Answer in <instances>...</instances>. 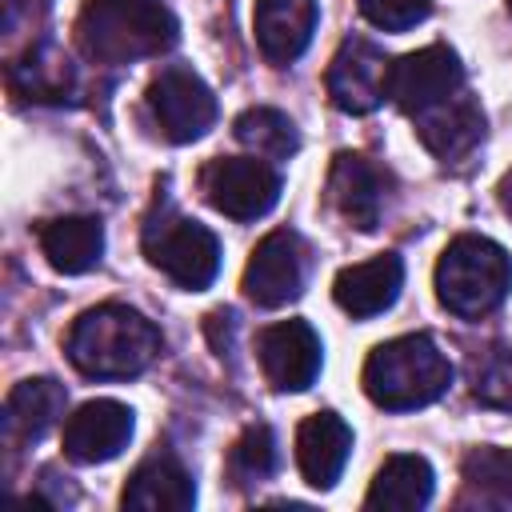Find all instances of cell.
<instances>
[{
    "label": "cell",
    "instance_id": "cell-7",
    "mask_svg": "<svg viewBox=\"0 0 512 512\" xmlns=\"http://www.w3.org/2000/svg\"><path fill=\"white\" fill-rule=\"evenodd\" d=\"M148 112L172 144H192L216 124V96L192 68H164L148 84Z\"/></svg>",
    "mask_w": 512,
    "mask_h": 512
},
{
    "label": "cell",
    "instance_id": "cell-8",
    "mask_svg": "<svg viewBox=\"0 0 512 512\" xmlns=\"http://www.w3.org/2000/svg\"><path fill=\"white\" fill-rule=\"evenodd\" d=\"M324 84H328V100L340 112L364 116L392 96V60L372 40L352 36L336 48Z\"/></svg>",
    "mask_w": 512,
    "mask_h": 512
},
{
    "label": "cell",
    "instance_id": "cell-12",
    "mask_svg": "<svg viewBox=\"0 0 512 512\" xmlns=\"http://www.w3.org/2000/svg\"><path fill=\"white\" fill-rule=\"evenodd\" d=\"M328 200L352 228L372 232L380 224V212L388 200V172L380 164H372L368 156L340 152L328 172Z\"/></svg>",
    "mask_w": 512,
    "mask_h": 512
},
{
    "label": "cell",
    "instance_id": "cell-13",
    "mask_svg": "<svg viewBox=\"0 0 512 512\" xmlns=\"http://www.w3.org/2000/svg\"><path fill=\"white\" fill-rule=\"evenodd\" d=\"M132 436V408L120 400H88L64 424V456L76 464H104L124 452Z\"/></svg>",
    "mask_w": 512,
    "mask_h": 512
},
{
    "label": "cell",
    "instance_id": "cell-21",
    "mask_svg": "<svg viewBox=\"0 0 512 512\" xmlns=\"http://www.w3.org/2000/svg\"><path fill=\"white\" fill-rule=\"evenodd\" d=\"M8 88L20 100H36V104H60L72 96L76 88V72L68 64L64 52H56L52 44H32L12 68H8Z\"/></svg>",
    "mask_w": 512,
    "mask_h": 512
},
{
    "label": "cell",
    "instance_id": "cell-24",
    "mask_svg": "<svg viewBox=\"0 0 512 512\" xmlns=\"http://www.w3.org/2000/svg\"><path fill=\"white\" fill-rule=\"evenodd\" d=\"M236 140L264 160H288L300 148V132L296 124L280 112V108H248L236 116Z\"/></svg>",
    "mask_w": 512,
    "mask_h": 512
},
{
    "label": "cell",
    "instance_id": "cell-26",
    "mask_svg": "<svg viewBox=\"0 0 512 512\" xmlns=\"http://www.w3.org/2000/svg\"><path fill=\"white\" fill-rule=\"evenodd\" d=\"M472 396L484 408L512 412V344H496L472 364Z\"/></svg>",
    "mask_w": 512,
    "mask_h": 512
},
{
    "label": "cell",
    "instance_id": "cell-6",
    "mask_svg": "<svg viewBox=\"0 0 512 512\" xmlns=\"http://www.w3.org/2000/svg\"><path fill=\"white\" fill-rule=\"evenodd\" d=\"M200 192L216 212L232 220H256L276 208L280 176L256 156H220L200 172Z\"/></svg>",
    "mask_w": 512,
    "mask_h": 512
},
{
    "label": "cell",
    "instance_id": "cell-14",
    "mask_svg": "<svg viewBox=\"0 0 512 512\" xmlns=\"http://www.w3.org/2000/svg\"><path fill=\"white\" fill-rule=\"evenodd\" d=\"M412 120H416V136L424 140V148L444 164L464 160L484 140V112L464 88L452 92L448 100L416 112Z\"/></svg>",
    "mask_w": 512,
    "mask_h": 512
},
{
    "label": "cell",
    "instance_id": "cell-4",
    "mask_svg": "<svg viewBox=\"0 0 512 512\" xmlns=\"http://www.w3.org/2000/svg\"><path fill=\"white\" fill-rule=\"evenodd\" d=\"M512 292V260L488 236H456L436 264V300L460 316L480 320Z\"/></svg>",
    "mask_w": 512,
    "mask_h": 512
},
{
    "label": "cell",
    "instance_id": "cell-15",
    "mask_svg": "<svg viewBox=\"0 0 512 512\" xmlns=\"http://www.w3.org/2000/svg\"><path fill=\"white\" fill-rule=\"evenodd\" d=\"M348 452H352V428L336 416V412H316L300 424L296 432V464H300V476L328 492L344 464H348Z\"/></svg>",
    "mask_w": 512,
    "mask_h": 512
},
{
    "label": "cell",
    "instance_id": "cell-23",
    "mask_svg": "<svg viewBox=\"0 0 512 512\" xmlns=\"http://www.w3.org/2000/svg\"><path fill=\"white\" fill-rule=\"evenodd\" d=\"M460 508H496L512 512V452L508 448H472L460 464Z\"/></svg>",
    "mask_w": 512,
    "mask_h": 512
},
{
    "label": "cell",
    "instance_id": "cell-9",
    "mask_svg": "<svg viewBox=\"0 0 512 512\" xmlns=\"http://www.w3.org/2000/svg\"><path fill=\"white\" fill-rule=\"evenodd\" d=\"M308 276V248L292 228L268 232L244 268V296L260 308H280L304 292Z\"/></svg>",
    "mask_w": 512,
    "mask_h": 512
},
{
    "label": "cell",
    "instance_id": "cell-2",
    "mask_svg": "<svg viewBox=\"0 0 512 512\" xmlns=\"http://www.w3.org/2000/svg\"><path fill=\"white\" fill-rule=\"evenodd\" d=\"M180 24L164 0H88L76 16V44L96 64H132L176 44Z\"/></svg>",
    "mask_w": 512,
    "mask_h": 512
},
{
    "label": "cell",
    "instance_id": "cell-28",
    "mask_svg": "<svg viewBox=\"0 0 512 512\" xmlns=\"http://www.w3.org/2000/svg\"><path fill=\"white\" fill-rule=\"evenodd\" d=\"M496 196H500V208H504V216H512V168L500 176V184H496Z\"/></svg>",
    "mask_w": 512,
    "mask_h": 512
},
{
    "label": "cell",
    "instance_id": "cell-10",
    "mask_svg": "<svg viewBox=\"0 0 512 512\" xmlns=\"http://www.w3.org/2000/svg\"><path fill=\"white\" fill-rule=\"evenodd\" d=\"M460 88H464V68L448 44H428L392 64V100L408 116L448 100Z\"/></svg>",
    "mask_w": 512,
    "mask_h": 512
},
{
    "label": "cell",
    "instance_id": "cell-5",
    "mask_svg": "<svg viewBox=\"0 0 512 512\" xmlns=\"http://www.w3.org/2000/svg\"><path fill=\"white\" fill-rule=\"evenodd\" d=\"M140 244H144L148 264L160 268L172 284H180L188 292L208 288L220 272V240L204 224H196L172 208H160L148 216Z\"/></svg>",
    "mask_w": 512,
    "mask_h": 512
},
{
    "label": "cell",
    "instance_id": "cell-18",
    "mask_svg": "<svg viewBox=\"0 0 512 512\" xmlns=\"http://www.w3.org/2000/svg\"><path fill=\"white\" fill-rule=\"evenodd\" d=\"M120 504L132 512H184L196 504V484L176 456L156 452L128 476Z\"/></svg>",
    "mask_w": 512,
    "mask_h": 512
},
{
    "label": "cell",
    "instance_id": "cell-11",
    "mask_svg": "<svg viewBox=\"0 0 512 512\" xmlns=\"http://www.w3.org/2000/svg\"><path fill=\"white\" fill-rule=\"evenodd\" d=\"M256 356L276 392H304L320 372V336L304 320H280L256 336Z\"/></svg>",
    "mask_w": 512,
    "mask_h": 512
},
{
    "label": "cell",
    "instance_id": "cell-20",
    "mask_svg": "<svg viewBox=\"0 0 512 512\" xmlns=\"http://www.w3.org/2000/svg\"><path fill=\"white\" fill-rule=\"evenodd\" d=\"M64 388L52 376H36V380H20L8 400H4V436L12 444H28L40 440L60 416H64Z\"/></svg>",
    "mask_w": 512,
    "mask_h": 512
},
{
    "label": "cell",
    "instance_id": "cell-17",
    "mask_svg": "<svg viewBox=\"0 0 512 512\" xmlns=\"http://www.w3.org/2000/svg\"><path fill=\"white\" fill-rule=\"evenodd\" d=\"M400 288H404V264H400V256L384 252V256H372L364 264L344 268L332 284V296L348 316L364 320V316H376V312L392 308Z\"/></svg>",
    "mask_w": 512,
    "mask_h": 512
},
{
    "label": "cell",
    "instance_id": "cell-22",
    "mask_svg": "<svg viewBox=\"0 0 512 512\" xmlns=\"http://www.w3.org/2000/svg\"><path fill=\"white\" fill-rule=\"evenodd\" d=\"M432 468L424 456H388L380 464V472L372 476V488L364 496V508L372 512H408V508H424L432 500Z\"/></svg>",
    "mask_w": 512,
    "mask_h": 512
},
{
    "label": "cell",
    "instance_id": "cell-27",
    "mask_svg": "<svg viewBox=\"0 0 512 512\" xmlns=\"http://www.w3.org/2000/svg\"><path fill=\"white\" fill-rule=\"evenodd\" d=\"M364 20L384 32H404L432 12V0H356Z\"/></svg>",
    "mask_w": 512,
    "mask_h": 512
},
{
    "label": "cell",
    "instance_id": "cell-25",
    "mask_svg": "<svg viewBox=\"0 0 512 512\" xmlns=\"http://www.w3.org/2000/svg\"><path fill=\"white\" fill-rule=\"evenodd\" d=\"M228 472L236 484L268 480L276 472V436L268 424H248L240 432V440L232 444V456H228Z\"/></svg>",
    "mask_w": 512,
    "mask_h": 512
},
{
    "label": "cell",
    "instance_id": "cell-16",
    "mask_svg": "<svg viewBox=\"0 0 512 512\" xmlns=\"http://www.w3.org/2000/svg\"><path fill=\"white\" fill-rule=\"evenodd\" d=\"M316 0H256V44L268 64L284 68L312 44Z\"/></svg>",
    "mask_w": 512,
    "mask_h": 512
},
{
    "label": "cell",
    "instance_id": "cell-19",
    "mask_svg": "<svg viewBox=\"0 0 512 512\" xmlns=\"http://www.w3.org/2000/svg\"><path fill=\"white\" fill-rule=\"evenodd\" d=\"M40 252H44V260L56 272L80 276V272L96 268L100 256H104V224L96 216H60V220H48L40 228Z\"/></svg>",
    "mask_w": 512,
    "mask_h": 512
},
{
    "label": "cell",
    "instance_id": "cell-3",
    "mask_svg": "<svg viewBox=\"0 0 512 512\" xmlns=\"http://www.w3.org/2000/svg\"><path fill=\"white\" fill-rule=\"evenodd\" d=\"M452 384V364L440 352V344L428 332L396 336L388 344H376L364 364V392L372 404L388 412L424 408L440 400Z\"/></svg>",
    "mask_w": 512,
    "mask_h": 512
},
{
    "label": "cell",
    "instance_id": "cell-29",
    "mask_svg": "<svg viewBox=\"0 0 512 512\" xmlns=\"http://www.w3.org/2000/svg\"><path fill=\"white\" fill-rule=\"evenodd\" d=\"M508 8H512V0H508Z\"/></svg>",
    "mask_w": 512,
    "mask_h": 512
},
{
    "label": "cell",
    "instance_id": "cell-1",
    "mask_svg": "<svg viewBox=\"0 0 512 512\" xmlns=\"http://www.w3.org/2000/svg\"><path fill=\"white\" fill-rule=\"evenodd\" d=\"M160 348H164L160 328L128 304H96L80 312L64 340L68 360L96 380L140 376L160 356Z\"/></svg>",
    "mask_w": 512,
    "mask_h": 512
}]
</instances>
